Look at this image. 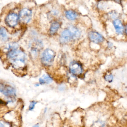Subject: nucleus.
Returning a JSON list of instances; mask_svg holds the SVG:
<instances>
[{"label": "nucleus", "mask_w": 127, "mask_h": 127, "mask_svg": "<svg viewBox=\"0 0 127 127\" xmlns=\"http://www.w3.org/2000/svg\"><path fill=\"white\" fill-rule=\"evenodd\" d=\"M80 35V32L77 28L73 26L70 27L62 32L60 38V42L62 44L66 43L72 39H78Z\"/></svg>", "instance_id": "nucleus-1"}, {"label": "nucleus", "mask_w": 127, "mask_h": 127, "mask_svg": "<svg viewBox=\"0 0 127 127\" xmlns=\"http://www.w3.org/2000/svg\"><path fill=\"white\" fill-rule=\"evenodd\" d=\"M55 57V53L53 50L47 49L41 55V62L45 66H50L53 63Z\"/></svg>", "instance_id": "nucleus-2"}, {"label": "nucleus", "mask_w": 127, "mask_h": 127, "mask_svg": "<svg viewBox=\"0 0 127 127\" xmlns=\"http://www.w3.org/2000/svg\"><path fill=\"white\" fill-rule=\"evenodd\" d=\"M0 91L6 97L12 98L16 96V90L12 86L2 83L0 85Z\"/></svg>", "instance_id": "nucleus-3"}, {"label": "nucleus", "mask_w": 127, "mask_h": 127, "mask_svg": "<svg viewBox=\"0 0 127 127\" xmlns=\"http://www.w3.org/2000/svg\"><path fill=\"white\" fill-rule=\"evenodd\" d=\"M32 17V11L27 8H24L20 12L19 19L20 21L24 24L29 22Z\"/></svg>", "instance_id": "nucleus-4"}, {"label": "nucleus", "mask_w": 127, "mask_h": 127, "mask_svg": "<svg viewBox=\"0 0 127 127\" xmlns=\"http://www.w3.org/2000/svg\"><path fill=\"white\" fill-rule=\"evenodd\" d=\"M70 73L74 75H78L82 72V66L78 62L76 61L72 62L69 66Z\"/></svg>", "instance_id": "nucleus-5"}, {"label": "nucleus", "mask_w": 127, "mask_h": 127, "mask_svg": "<svg viewBox=\"0 0 127 127\" xmlns=\"http://www.w3.org/2000/svg\"><path fill=\"white\" fill-rule=\"evenodd\" d=\"M18 16L15 13H10L6 18V24L10 27H15L17 24Z\"/></svg>", "instance_id": "nucleus-6"}, {"label": "nucleus", "mask_w": 127, "mask_h": 127, "mask_svg": "<svg viewBox=\"0 0 127 127\" xmlns=\"http://www.w3.org/2000/svg\"><path fill=\"white\" fill-rule=\"evenodd\" d=\"M88 37L90 40L93 43H98L103 41L102 36L98 32H91L88 34Z\"/></svg>", "instance_id": "nucleus-7"}, {"label": "nucleus", "mask_w": 127, "mask_h": 127, "mask_svg": "<svg viewBox=\"0 0 127 127\" xmlns=\"http://www.w3.org/2000/svg\"><path fill=\"white\" fill-rule=\"evenodd\" d=\"M113 25L116 32L118 34H122L124 30V28L121 21L118 19L115 20L114 21Z\"/></svg>", "instance_id": "nucleus-8"}, {"label": "nucleus", "mask_w": 127, "mask_h": 127, "mask_svg": "<svg viewBox=\"0 0 127 127\" xmlns=\"http://www.w3.org/2000/svg\"><path fill=\"white\" fill-rule=\"evenodd\" d=\"M60 24L59 22L55 21L53 22L50 26V33L52 35L55 34L60 28Z\"/></svg>", "instance_id": "nucleus-9"}, {"label": "nucleus", "mask_w": 127, "mask_h": 127, "mask_svg": "<svg viewBox=\"0 0 127 127\" xmlns=\"http://www.w3.org/2000/svg\"><path fill=\"white\" fill-rule=\"evenodd\" d=\"M39 82L41 84H49L52 82V78L47 75H44L39 79Z\"/></svg>", "instance_id": "nucleus-10"}, {"label": "nucleus", "mask_w": 127, "mask_h": 127, "mask_svg": "<svg viewBox=\"0 0 127 127\" xmlns=\"http://www.w3.org/2000/svg\"><path fill=\"white\" fill-rule=\"evenodd\" d=\"M65 16L70 20H74L77 18L78 15L76 12L72 10H68L65 12Z\"/></svg>", "instance_id": "nucleus-11"}, {"label": "nucleus", "mask_w": 127, "mask_h": 127, "mask_svg": "<svg viewBox=\"0 0 127 127\" xmlns=\"http://www.w3.org/2000/svg\"><path fill=\"white\" fill-rule=\"evenodd\" d=\"M0 38L3 40L6 41L8 39V35L7 34L6 30L4 27H0Z\"/></svg>", "instance_id": "nucleus-12"}, {"label": "nucleus", "mask_w": 127, "mask_h": 127, "mask_svg": "<svg viewBox=\"0 0 127 127\" xmlns=\"http://www.w3.org/2000/svg\"><path fill=\"white\" fill-rule=\"evenodd\" d=\"M0 127H11L8 123L1 120L0 122Z\"/></svg>", "instance_id": "nucleus-13"}, {"label": "nucleus", "mask_w": 127, "mask_h": 127, "mask_svg": "<svg viewBox=\"0 0 127 127\" xmlns=\"http://www.w3.org/2000/svg\"><path fill=\"white\" fill-rule=\"evenodd\" d=\"M105 80L108 82H111L113 81V77L111 74L110 75H107L105 76Z\"/></svg>", "instance_id": "nucleus-14"}, {"label": "nucleus", "mask_w": 127, "mask_h": 127, "mask_svg": "<svg viewBox=\"0 0 127 127\" xmlns=\"http://www.w3.org/2000/svg\"><path fill=\"white\" fill-rule=\"evenodd\" d=\"M37 102L35 101H32L30 102V104L29 106V110H32L34 109L35 104H37Z\"/></svg>", "instance_id": "nucleus-15"}, {"label": "nucleus", "mask_w": 127, "mask_h": 127, "mask_svg": "<svg viewBox=\"0 0 127 127\" xmlns=\"http://www.w3.org/2000/svg\"><path fill=\"white\" fill-rule=\"evenodd\" d=\"M32 127H39V125L38 124H36V125H35L34 126H32Z\"/></svg>", "instance_id": "nucleus-16"}, {"label": "nucleus", "mask_w": 127, "mask_h": 127, "mask_svg": "<svg viewBox=\"0 0 127 127\" xmlns=\"http://www.w3.org/2000/svg\"><path fill=\"white\" fill-rule=\"evenodd\" d=\"M126 33L127 35V27H126Z\"/></svg>", "instance_id": "nucleus-17"}]
</instances>
